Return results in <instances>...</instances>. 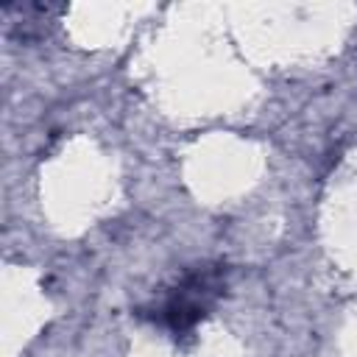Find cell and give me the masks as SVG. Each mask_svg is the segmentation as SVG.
<instances>
[{
	"mask_svg": "<svg viewBox=\"0 0 357 357\" xmlns=\"http://www.w3.org/2000/svg\"><path fill=\"white\" fill-rule=\"evenodd\" d=\"M212 296V282L209 276H192L187 279V284L173 296V301L167 304V321L176 332H184L190 326H195L204 315L206 298Z\"/></svg>",
	"mask_w": 357,
	"mask_h": 357,
	"instance_id": "cell-1",
	"label": "cell"
}]
</instances>
